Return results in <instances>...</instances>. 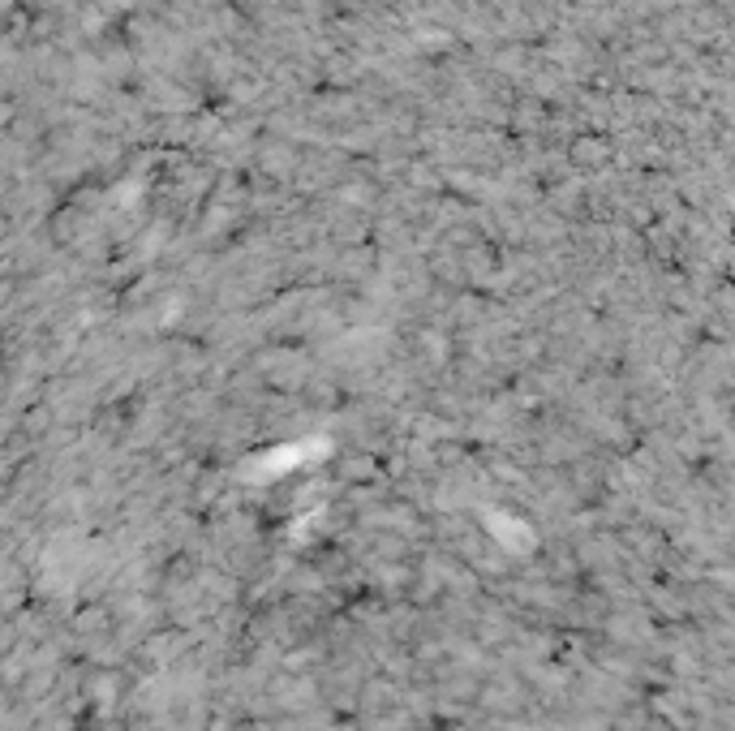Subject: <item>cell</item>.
Here are the masks:
<instances>
[{"mask_svg": "<svg viewBox=\"0 0 735 731\" xmlns=\"http://www.w3.org/2000/svg\"><path fill=\"white\" fill-rule=\"evenodd\" d=\"M572 155H576V164H602L606 160V142H581Z\"/></svg>", "mask_w": 735, "mask_h": 731, "instance_id": "6da1fadb", "label": "cell"}]
</instances>
